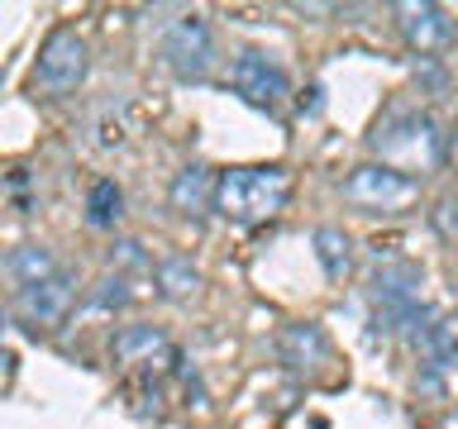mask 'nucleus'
Listing matches in <instances>:
<instances>
[{
	"instance_id": "obj_1",
	"label": "nucleus",
	"mask_w": 458,
	"mask_h": 429,
	"mask_svg": "<svg viewBox=\"0 0 458 429\" xmlns=\"http://www.w3.org/2000/svg\"><path fill=\"white\" fill-rule=\"evenodd\" d=\"M372 153L382 157L386 167L396 172H429L444 163V143L449 134H439L435 114L429 110H415V105H401V110H386L377 124H372Z\"/></svg>"
},
{
	"instance_id": "obj_11",
	"label": "nucleus",
	"mask_w": 458,
	"mask_h": 429,
	"mask_svg": "<svg viewBox=\"0 0 458 429\" xmlns=\"http://www.w3.org/2000/svg\"><path fill=\"white\" fill-rule=\"evenodd\" d=\"M215 186H220V177L206 167V163H191V167H182L177 177H172V210L186 214V220H200L206 210H215Z\"/></svg>"
},
{
	"instance_id": "obj_2",
	"label": "nucleus",
	"mask_w": 458,
	"mask_h": 429,
	"mask_svg": "<svg viewBox=\"0 0 458 429\" xmlns=\"http://www.w3.org/2000/svg\"><path fill=\"white\" fill-rule=\"evenodd\" d=\"M292 200V172L282 163H253V167H225L215 186V210L229 224H263Z\"/></svg>"
},
{
	"instance_id": "obj_8",
	"label": "nucleus",
	"mask_w": 458,
	"mask_h": 429,
	"mask_svg": "<svg viewBox=\"0 0 458 429\" xmlns=\"http://www.w3.org/2000/svg\"><path fill=\"white\" fill-rule=\"evenodd\" d=\"M415 196V181L406 177V172H396V167H386V163H363V167H353L349 177H344V200L358 210H396V206H406V200Z\"/></svg>"
},
{
	"instance_id": "obj_5",
	"label": "nucleus",
	"mask_w": 458,
	"mask_h": 429,
	"mask_svg": "<svg viewBox=\"0 0 458 429\" xmlns=\"http://www.w3.org/2000/svg\"><path fill=\"white\" fill-rule=\"evenodd\" d=\"M229 91L243 96L253 110H267V114H277L286 105V96H292V81H286V72L282 63H272L267 53H239L234 63H229Z\"/></svg>"
},
{
	"instance_id": "obj_14",
	"label": "nucleus",
	"mask_w": 458,
	"mask_h": 429,
	"mask_svg": "<svg viewBox=\"0 0 458 429\" xmlns=\"http://www.w3.org/2000/svg\"><path fill=\"white\" fill-rule=\"evenodd\" d=\"M420 353H425V367H429V372L458 367V315H444V320L429 324Z\"/></svg>"
},
{
	"instance_id": "obj_17",
	"label": "nucleus",
	"mask_w": 458,
	"mask_h": 429,
	"mask_svg": "<svg viewBox=\"0 0 458 429\" xmlns=\"http://www.w3.org/2000/svg\"><path fill=\"white\" fill-rule=\"evenodd\" d=\"M110 267H114V277H120V272H143V267H148V253H143V243L124 239V243H114V248H110Z\"/></svg>"
},
{
	"instance_id": "obj_15",
	"label": "nucleus",
	"mask_w": 458,
	"mask_h": 429,
	"mask_svg": "<svg viewBox=\"0 0 458 429\" xmlns=\"http://www.w3.org/2000/svg\"><path fill=\"white\" fill-rule=\"evenodd\" d=\"M120 214H124V191L114 186V177L91 181V191H86V224L91 229H114Z\"/></svg>"
},
{
	"instance_id": "obj_19",
	"label": "nucleus",
	"mask_w": 458,
	"mask_h": 429,
	"mask_svg": "<svg viewBox=\"0 0 458 429\" xmlns=\"http://www.w3.org/2000/svg\"><path fill=\"white\" fill-rule=\"evenodd\" d=\"M444 157H449V167L458 172V120H454V129H449V143H444Z\"/></svg>"
},
{
	"instance_id": "obj_13",
	"label": "nucleus",
	"mask_w": 458,
	"mask_h": 429,
	"mask_svg": "<svg viewBox=\"0 0 458 429\" xmlns=\"http://www.w3.org/2000/svg\"><path fill=\"white\" fill-rule=\"evenodd\" d=\"M310 243H315V257H320V272H325L329 282H344V277H349V267H353V243H349V234H344V229L320 224Z\"/></svg>"
},
{
	"instance_id": "obj_18",
	"label": "nucleus",
	"mask_w": 458,
	"mask_h": 429,
	"mask_svg": "<svg viewBox=\"0 0 458 429\" xmlns=\"http://www.w3.org/2000/svg\"><path fill=\"white\" fill-rule=\"evenodd\" d=\"M129 291H124V277H106L100 282V291L91 296V306H124Z\"/></svg>"
},
{
	"instance_id": "obj_10",
	"label": "nucleus",
	"mask_w": 458,
	"mask_h": 429,
	"mask_svg": "<svg viewBox=\"0 0 458 429\" xmlns=\"http://www.w3.org/2000/svg\"><path fill=\"white\" fill-rule=\"evenodd\" d=\"M277 358L296 372V377H315V372L329 363V339H325V329L315 324V320H292V324L277 334Z\"/></svg>"
},
{
	"instance_id": "obj_9",
	"label": "nucleus",
	"mask_w": 458,
	"mask_h": 429,
	"mask_svg": "<svg viewBox=\"0 0 458 429\" xmlns=\"http://www.w3.org/2000/svg\"><path fill=\"white\" fill-rule=\"evenodd\" d=\"M396 24H401V38L411 43V53H449L454 38H458V24L444 14L439 5H429V0H401V5H392Z\"/></svg>"
},
{
	"instance_id": "obj_6",
	"label": "nucleus",
	"mask_w": 458,
	"mask_h": 429,
	"mask_svg": "<svg viewBox=\"0 0 458 429\" xmlns=\"http://www.w3.org/2000/svg\"><path fill=\"white\" fill-rule=\"evenodd\" d=\"M72 306H77V277H72L67 267H57L53 277H43L38 286H29V291H14V320L24 329H34V334L63 324Z\"/></svg>"
},
{
	"instance_id": "obj_7",
	"label": "nucleus",
	"mask_w": 458,
	"mask_h": 429,
	"mask_svg": "<svg viewBox=\"0 0 458 429\" xmlns=\"http://www.w3.org/2000/svg\"><path fill=\"white\" fill-rule=\"evenodd\" d=\"M110 358L129 372H143V377H163V372H172L182 363L177 343L153 324H124L110 343Z\"/></svg>"
},
{
	"instance_id": "obj_4",
	"label": "nucleus",
	"mask_w": 458,
	"mask_h": 429,
	"mask_svg": "<svg viewBox=\"0 0 458 429\" xmlns=\"http://www.w3.org/2000/svg\"><path fill=\"white\" fill-rule=\"evenodd\" d=\"M86 67H91V48L77 29H53L38 48L34 63V91L43 96H72L86 81Z\"/></svg>"
},
{
	"instance_id": "obj_12",
	"label": "nucleus",
	"mask_w": 458,
	"mask_h": 429,
	"mask_svg": "<svg viewBox=\"0 0 458 429\" xmlns=\"http://www.w3.org/2000/svg\"><path fill=\"white\" fill-rule=\"evenodd\" d=\"M53 272H57V257L43 243H14L5 253V277L14 282V291H29V286H38Z\"/></svg>"
},
{
	"instance_id": "obj_20",
	"label": "nucleus",
	"mask_w": 458,
	"mask_h": 429,
	"mask_svg": "<svg viewBox=\"0 0 458 429\" xmlns=\"http://www.w3.org/2000/svg\"><path fill=\"white\" fill-rule=\"evenodd\" d=\"M439 429H458V410H449V415H444V420H439Z\"/></svg>"
},
{
	"instance_id": "obj_16",
	"label": "nucleus",
	"mask_w": 458,
	"mask_h": 429,
	"mask_svg": "<svg viewBox=\"0 0 458 429\" xmlns=\"http://www.w3.org/2000/svg\"><path fill=\"white\" fill-rule=\"evenodd\" d=\"M157 286H163L167 300H191L200 291V272L191 267V257H167L163 267H157Z\"/></svg>"
},
{
	"instance_id": "obj_3",
	"label": "nucleus",
	"mask_w": 458,
	"mask_h": 429,
	"mask_svg": "<svg viewBox=\"0 0 458 429\" xmlns=\"http://www.w3.org/2000/svg\"><path fill=\"white\" fill-rule=\"evenodd\" d=\"M157 63H163L177 81H206L215 67V34L200 14H182L177 24H167V34L157 38Z\"/></svg>"
}]
</instances>
